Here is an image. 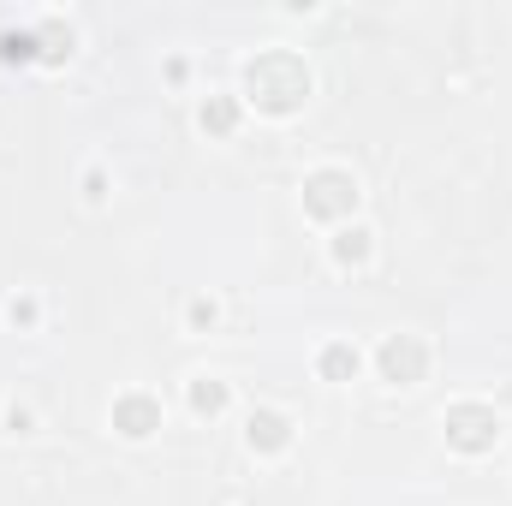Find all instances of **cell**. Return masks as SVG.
<instances>
[{"label": "cell", "mask_w": 512, "mask_h": 506, "mask_svg": "<svg viewBox=\"0 0 512 506\" xmlns=\"http://www.w3.org/2000/svg\"><path fill=\"white\" fill-rule=\"evenodd\" d=\"M245 96H251L262 114H292L310 96V72H304L298 54L268 48V54H256L251 66H245Z\"/></svg>", "instance_id": "cell-1"}, {"label": "cell", "mask_w": 512, "mask_h": 506, "mask_svg": "<svg viewBox=\"0 0 512 506\" xmlns=\"http://www.w3.org/2000/svg\"><path fill=\"white\" fill-rule=\"evenodd\" d=\"M352 209H358L352 173L328 167V173H310V179H304V215H310V221H340V215H352Z\"/></svg>", "instance_id": "cell-2"}, {"label": "cell", "mask_w": 512, "mask_h": 506, "mask_svg": "<svg viewBox=\"0 0 512 506\" xmlns=\"http://www.w3.org/2000/svg\"><path fill=\"white\" fill-rule=\"evenodd\" d=\"M447 441L459 447V453H489L495 441H501V417L489 411V405H453L447 411Z\"/></svg>", "instance_id": "cell-3"}, {"label": "cell", "mask_w": 512, "mask_h": 506, "mask_svg": "<svg viewBox=\"0 0 512 506\" xmlns=\"http://www.w3.org/2000/svg\"><path fill=\"white\" fill-rule=\"evenodd\" d=\"M376 364H382V376L393 381V387H417L423 370H429V352H423L417 334H387L382 352H376Z\"/></svg>", "instance_id": "cell-4"}, {"label": "cell", "mask_w": 512, "mask_h": 506, "mask_svg": "<svg viewBox=\"0 0 512 506\" xmlns=\"http://www.w3.org/2000/svg\"><path fill=\"white\" fill-rule=\"evenodd\" d=\"M114 429H120L126 441L155 435V429H161V399H149V393H126V399H114Z\"/></svg>", "instance_id": "cell-5"}, {"label": "cell", "mask_w": 512, "mask_h": 506, "mask_svg": "<svg viewBox=\"0 0 512 506\" xmlns=\"http://www.w3.org/2000/svg\"><path fill=\"white\" fill-rule=\"evenodd\" d=\"M245 441H251L256 453H280V447L292 441V423H286L280 411H251V423H245Z\"/></svg>", "instance_id": "cell-6"}, {"label": "cell", "mask_w": 512, "mask_h": 506, "mask_svg": "<svg viewBox=\"0 0 512 506\" xmlns=\"http://www.w3.org/2000/svg\"><path fill=\"white\" fill-rule=\"evenodd\" d=\"M316 370L328 381H352L358 376V346H346V340H334V346H322V358H316Z\"/></svg>", "instance_id": "cell-7"}, {"label": "cell", "mask_w": 512, "mask_h": 506, "mask_svg": "<svg viewBox=\"0 0 512 506\" xmlns=\"http://www.w3.org/2000/svg\"><path fill=\"white\" fill-rule=\"evenodd\" d=\"M66 54H72V30H66V24H36V60L60 66Z\"/></svg>", "instance_id": "cell-8"}, {"label": "cell", "mask_w": 512, "mask_h": 506, "mask_svg": "<svg viewBox=\"0 0 512 506\" xmlns=\"http://www.w3.org/2000/svg\"><path fill=\"white\" fill-rule=\"evenodd\" d=\"M191 411H197V417H221V411H227V381H191Z\"/></svg>", "instance_id": "cell-9"}, {"label": "cell", "mask_w": 512, "mask_h": 506, "mask_svg": "<svg viewBox=\"0 0 512 506\" xmlns=\"http://www.w3.org/2000/svg\"><path fill=\"white\" fill-rule=\"evenodd\" d=\"M233 126H239V102H233V96H209V102H203V131L227 137Z\"/></svg>", "instance_id": "cell-10"}, {"label": "cell", "mask_w": 512, "mask_h": 506, "mask_svg": "<svg viewBox=\"0 0 512 506\" xmlns=\"http://www.w3.org/2000/svg\"><path fill=\"white\" fill-rule=\"evenodd\" d=\"M0 60H6V66L36 60V30H0Z\"/></svg>", "instance_id": "cell-11"}, {"label": "cell", "mask_w": 512, "mask_h": 506, "mask_svg": "<svg viewBox=\"0 0 512 506\" xmlns=\"http://www.w3.org/2000/svg\"><path fill=\"white\" fill-rule=\"evenodd\" d=\"M334 262H340V268H358V262H370V233H364V227L340 233V239H334Z\"/></svg>", "instance_id": "cell-12"}, {"label": "cell", "mask_w": 512, "mask_h": 506, "mask_svg": "<svg viewBox=\"0 0 512 506\" xmlns=\"http://www.w3.org/2000/svg\"><path fill=\"white\" fill-rule=\"evenodd\" d=\"M6 316H12L18 328H30V322H36V304H30V298H12V304H6Z\"/></svg>", "instance_id": "cell-13"}, {"label": "cell", "mask_w": 512, "mask_h": 506, "mask_svg": "<svg viewBox=\"0 0 512 506\" xmlns=\"http://www.w3.org/2000/svg\"><path fill=\"white\" fill-rule=\"evenodd\" d=\"M215 316H221V310H215L209 298H197V304H191V328H215Z\"/></svg>", "instance_id": "cell-14"}]
</instances>
